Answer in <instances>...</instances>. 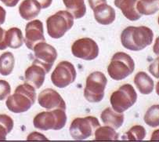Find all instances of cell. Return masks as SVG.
Masks as SVG:
<instances>
[{
    "instance_id": "6da1fadb",
    "label": "cell",
    "mask_w": 159,
    "mask_h": 142,
    "mask_svg": "<svg viewBox=\"0 0 159 142\" xmlns=\"http://www.w3.org/2000/svg\"><path fill=\"white\" fill-rule=\"evenodd\" d=\"M154 33L146 26H129L121 34V43L125 49L139 51L152 43Z\"/></svg>"
},
{
    "instance_id": "7a4b0ae2",
    "label": "cell",
    "mask_w": 159,
    "mask_h": 142,
    "mask_svg": "<svg viewBox=\"0 0 159 142\" xmlns=\"http://www.w3.org/2000/svg\"><path fill=\"white\" fill-rule=\"evenodd\" d=\"M36 100L35 88L25 83L16 88L14 94L9 96L6 105L13 113H23L28 111Z\"/></svg>"
},
{
    "instance_id": "3957f363",
    "label": "cell",
    "mask_w": 159,
    "mask_h": 142,
    "mask_svg": "<svg viewBox=\"0 0 159 142\" xmlns=\"http://www.w3.org/2000/svg\"><path fill=\"white\" fill-rule=\"evenodd\" d=\"M67 116L65 110L61 108L43 112L34 116L33 124L36 129L41 131H60L65 126Z\"/></svg>"
},
{
    "instance_id": "277c9868",
    "label": "cell",
    "mask_w": 159,
    "mask_h": 142,
    "mask_svg": "<svg viewBox=\"0 0 159 142\" xmlns=\"http://www.w3.org/2000/svg\"><path fill=\"white\" fill-rule=\"evenodd\" d=\"M135 63L126 53L118 52L113 55L107 68V72L114 80H122L134 71Z\"/></svg>"
},
{
    "instance_id": "5b68a950",
    "label": "cell",
    "mask_w": 159,
    "mask_h": 142,
    "mask_svg": "<svg viewBox=\"0 0 159 142\" xmlns=\"http://www.w3.org/2000/svg\"><path fill=\"white\" fill-rule=\"evenodd\" d=\"M74 25V17L68 11L60 10L46 20L48 35L53 39H60Z\"/></svg>"
},
{
    "instance_id": "8992f818",
    "label": "cell",
    "mask_w": 159,
    "mask_h": 142,
    "mask_svg": "<svg viewBox=\"0 0 159 142\" xmlns=\"http://www.w3.org/2000/svg\"><path fill=\"white\" fill-rule=\"evenodd\" d=\"M107 80L101 71H94L86 79L84 97L89 102L97 103L103 100Z\"/></svg>"
},
{
    "instance_id": "52a82bcc",
    "label": "cell",
    "mask_w": 159,
    "mask_h": 142,
    "mask_svg": "<svg viewBox=\"0 0 159 142\" xmlns=\"http://www.w3.org/2000/svg\"><path fill=\"white\" fill-rule=\"evenodd\" d=\"M137 100V94L130 84H124L111 95L110 101L115 112L123 113L134 105Z\"/></svg>"
},
{
    "instance_id": "ba28073f",
    "label": "cell",
    "mask_w": 159,
    "mask_h": 142,
    "mask_svg": "<svg viewBox=\"0 0 159 142\" xmlns=\"http://www.w3.org/2000/svg\"><path fill=\"white\" fill-rule=\"evenodd\" d=\"M99 126L100 124L97 117H79L72 121L69 131L70 136L75 140H85L91 137Z\"/></svg>"
},
{
    "instance_id": "9c48e42d",
    "label": "cell",
    "mask_w": 159,
    "mask_h": 142,
    "mask_svg": "<svg viewBox=\"0 0 159 142\" xmlns=\"http://www.w3.org/2000/svg\"><path fill=\"white\" fill-rule=\"evenodd\" d=\"M76 71L74 65L69 61H61L51 74L52 84L58 88H65L75 82Z\"/></svg>"
},
{
    "instance_id": "30bf717a",
    "label": "cell",
    "mask_w": 159,
    "mask_h": 142,
    "mask_svg": "<svg viewBox=\"0 0 159 142\" xmlns=\"http://www.w3.org/2000/svg\"><path fill=\"white\" fill-rule=\"evenodd\" d=\"M71 53L75 57L85 61H93L99 55V46L90 38H82L76 40L71 46Z\"/></svg>"
},
{
    "instance_id": "8fae6325",
    "label": "cell",
    "mask_w": 159,
    "mask_h": 142,
    "mask_svg": "<svg viewBox=\"0 0 159 142\" xmlns=\"http://www.w3.org/2000/svg\"><path fill=\"white\" fill-rule=\"evenodd\" d=\"M33 50L35 57L34 61L40 64L45 68L46 73H49L57 58L56 49L46 42H41L34 46Z\"/></svg>"
},
{
    "instance_id": "7c38bea8",
    "label": "cell",
    "mask_w": 159,
    "mask_h": 142,
    "mask_svg": "<svg viewBox=\"0 0 159 142\" xmlns=\"http://www.w3.org/2000/svg\"><path fill=\"white\" fill-rule=\"evenodd\" d=\"M25 45L29 50H33L34 46L41 42H46L43 24L39 20L31 21L25 27Z\"/></svg>"
},
{
    "instance_id": "4fadbf2b",
    "label": "cell",
    "mask_w": 159,
    "mask_h": 142,
    "mask_svg": "<svg viewBox=\"0 0 159 142\" xmlns=\"http://www.w3.org/2000/svg\"><path fill=\"white\" fill-rule=\"evenodd\" d=\"M39 104L47 110L61 108L66 110V104L61 94L53 89L47 88L42 91L38 98Z\"/></svg>"
},
{
    "instance_id": "5bb4252c",
    "label": "cell",
    "mask_w": 159,
    "mask_h": 142,
    "mask_svg": "<svg viewBox=\"0 0 159 142\" xmlns=\"http://www.w3.org/2000/svg\"><path fill=\"white\" fill-rule=\"evenodd\" d=\"M47 74L45 68L36 61H33V64L28 67L25 71V83L31 85L35 89H39L43 85Z\"/></svg>"
},
{
    "instance_id": "9a60e30c",
    "label": "cell",
    "mask_w": 159,
    "mask_h": 142,
    "mask_svg": "<svg viewBox=\"0 0 159 142\" xmlns=\"http://www.w3.org/2000/svg\"><path fill=\"white\" fill-rule=\"evenodd\" d=\"M95 20L99 24L103 25H108L113 23L115 20V10L113 7L103 3L93 9Z\"/></svg>"
},
{
    "instance_id": "2e32d148",
    "label": "cell",
    "mask_w": 159,
    "mask_h": 142,
    "mask_svg": "<svg viewBox=\"0 0 159 142\" xmlns=\"http://www.w3.org/2000/svg\"><path fill=\"white\" fill-rule=\"evenodd\" d=\"M137 0H115V5L120 9L123 15L128 20L135 21L139 20L142 15L136 10Z\"/></svg>"
},
{
    "instance_id": "e0dca14e",
    "label": "cell",
    "mask_w": 159,
    "mask_h": 142,
    "mask_svg": "<svg viewBox=\"0 0 159 142\" xmlns=\"http://www.w3.org/2000/svg\"><path fill=\"white\" fill-rule=\"evenodd\" d=\"M100 118L105 126H109L115 130L119 129L124 122V115L117 112L111 108H105L102 112Z\"/></svg>"
},
{
    "instance_id": "ac0fdd59",
    "label": "cell",
    "mask_w": 159,
    "mask_h": 142,
    "mask_svg": "<svg viewBox=\"0 0 159 142\" xmlns=\"http://www.w3.org/2000/svg\"><path fill=\"white\" fill-rule=\"evenodd\" d=\"M41 7L36 0H24L19 7L20 17L26 21L32 20L39 16Z\"/></svg>"
},
{
    "instance_id": "d6986e66",
    "label": "cell",
    "mask_w": 159,
    "mask_h": 142,
    "mask_svg": "<svg viewBox=\"0 0 159 142\" xmlns=\"http://www.w3.org/2000/svg\"><path fill=\"white\" fill-rule=\"evenodd\" d=\"M134 83L142 94H150L154 89V81L144 71H139L135 76Z\"/></svg>"
},
{
    "instance_id": "ffe728a7",
    "label": "cell",
    "mask_w": 159,
    "mask_h": 142,
    "mask_svg": "<svg viewBox=\"0 0 159 142\" xmlns=\"http://www.w3.org/2000/svg\"><path fill=\"white\" fill-rule=\"evenodd\" d=\"M6 44L11 49H18L24 43V37L20 28H11L6 31Z\"/></svg>"
},
{
    "instance_id": "44dd1931",
    "label": "cell",
    "mask_w": 159,
    "mask_h": 142,
    "mask_svg": "<svg viewBox=\"0 0 159 142\" xmlns=\"http://www.w3.org/2000/svg\"><path fill=\"white\" fill-rule=\"evenodd\" d=\"M85 0H63L67 11L72 14L75 19H80L85 16L86 13V7Z\"/></svg>"
},
{
    "instance_id": "7402d4cb",
    "label": "cell",
    "mask_w": 159,
    "mask_h": 142,
    "mask_svg": "<svg viewBox=\"0 0 159 142\" xmlns=\"http://www.w3.org/2000/svg\"><path fill=\"white\" fill-rule=\"evenodd\" d=\"M136 10L141 15L154 14L159 10V0H139Z\"/></svg>"
},
{
    "instance_id": "603a6c76",
    "label": "cell",
    "mask_w": 159,
    "mask_h": 142,
    "mask_svg": "<svg viewBox=\"0 0 159 142\" xmlns=\"http://www.w3.org/2000/svg\"><path fill=\"white\" fill-rule=\"evenodd\" d=\"M15 65L14 56L10 52H5L0 56V74L9 76L13 71Z\"/></svg>"
},
{
    "instance_id": "cb8c5ba5",
    "label": "cell",
    "mask_w": 159,
    "mask_h": 142,
    "mask_svg": "<svg viewBox=\"0 0 159 142\" xmlns=\"http://www.w3.org/2000/svg\"><path fill=\"white\" fill-rule=\"evenodd\" d=\"M94 136L95 140H117L119 137L115 130L109 126H99L96 130Z\"/></svg>"
},
{
    "instance_id": "d4e9b609",
    "label": "cell",
    "mask_w": 159,
    "mask_h": 142,
    "mask_svg": "<svg viewBox=\"0 0 159 142\" xmlns=\"http://www.w3.org/2000/svg\"><path fill=\"white\" fill-rule=\"evenodd\" d=\"M146 130L139 125L133 126L121 137L122 140H142L146 137Z\"/></svg>"
},
{
    "instance_id": "484cf974",
    "label": "cell",
    "mask_w": 159,
    "mask_h": 142,
    "mask_svg": "<svg viewBox=\"0 0 159 142\" xmlns=\"http://www.w3.org/2000/svg\"><path fill=\"white\" fill-rule=\"evenodd\" d=\"M13 119L6 114H0V140H7V134H10L13 128Z\"/></svg>"
},
{
    "instance_id": "4316f807",
    "label": "cell",
    "mask_w": 159,
    "mask_h": 142,
    "mask_svg": "<svg viewBox=\"0 0 159 142\" xmlns=\"http://www.w3.org/2000/svg\"><path fill=\"white\" fill-rule=\"evenodd\" d=\"M144 122L151 127H157L159 126V104H154L150 107L144 115Z\"/></svg>"
},
{
    "instance_id": "83f0119b",
    "label": "cell",
    "mask_w": 159,
    "mask_h": 142,
    "mask_svg": "<svg viewBox=\"0 0 159 142\" xmlns=\"http://www.w3.org/2000/svg\"><path fill=\"white\" fill-rule=\"evenodd\" d=\"M11 92V87L6 80H0V101L7 99Z\"/></svg>"
},
{
    "instance_id": "f1b7e54d",
    "label": "cell",
    "mask_w": 159,
    "mask_h": 142,
    "mask_svg": "<svg viewBox=\"0 0 159 142\" xmlns=\"http://www.w3.org/2000/svg\"><path fill=\"white\" fill-rule=\"evenodd\" d=\"M148 71L156 79H159V57L156 58L148 68Z\"/></svg>"
},
{
    "instance_id": "f546056e",
    "label": "cell",
    "mask_w": 159,
    "mask_h": 142,
    "mask_svg": "<svg viewBox=\"0 0 159 142\" xmlns=\"http://www.w3.org/2000/svg\"><path fill=\"white\" fill-rule=\"evenodd\" d=\"M6 31L3 28H0V50H3L7 49V46L6 44Z\"/></svg>"
},
{
    "instance_id": "4dcf8cb0",
    "label": "cell",
    "mask_w": 159,
    "mask_h": 142,
    "mask_svg": "<svg viewBox=\"0 0 159 142\" xmlns=\"http://www.w3.org/2000/svg\"><path fill=\"white\" fill-rule=\"evenodd\" d=\"M28 140H48V139L45 137L44 135H43L42 134H39V133H37V132H34V133H31V134H29L27 138Z\"/></svg>"
},
{
    "instance_id": "1f68e13d",
    "label": "cell",
    "mask_w": 159,
    "mask_h": 142,
    "mask_svg": "<svg viewBox=\"0 0 159 142\" xmlns=\"http://www.w3.org/2000/svg\"><path fill=\"white\" fill-rule=\"evenodd\" d=\"M88 1H89V4L92 10L101 4L107 3V0H88Z\"/></svg>"
},
{
    "instance_id": "d6a6232c",
    "label": "cell",
    "mask_w": 159,
    "mask_h": 142,
    "mask_svg": "<svg viewBox=\"0 0 159 142\" xmlns=\"http://www.w3.org/2000/svg\"><path fill=\"white\" fill-rule=\"evenodd\" d=\"M36 1L39 3L40 7L43 9H46L50 7L52 2V0H36Z\"/></svg>"
},
{
    "instance_id": "836d02e7",
    "label": "cell",
    "mask_w": 159,
    "mask_h": 142,
    "mask_svg": "<svg viewBox=\"0 0 159 142\" xmlns=\"http://www.w3.org/2000/svg\"><path fill=\"white\" fill-rule=\"evenodd\" d=\"M3 4H5L7 7H13L18 3L20 0H0Z\"/></svg>"
},
{
    "instance_id": "e575fe53",
    "label": "cell",
    "mask_w": 159,
    "mask_h": 142,
    "mask_svg": "<svg viewBox=\"0 0 159 142\" xmlns=\"http://www.w3.org/2000/svg\"><path fill=\"white\" fill-rule=\"evenodd\" d=\"M6 15H7V12H6L5 9L0 6V25L4 24L5 22Z\"/></svg>"
},
{
    "instance_id": "d590c367",
    "label": "cell",
    "mask_w": 159,
    "mask_h": 142,
    "mask_svg": "<svg viewBox=\"0 0 159 142\" xmlns=\"http://www.w3.org/2000/svg\"><path fill=\"white\" fill-rule=\"evenodd\" d=\"M153 51L155 54L159 56V36L156 39L155 43H154V46H153Z\"/></svg>"
},
{
    "instance_id": "8d00e7d4",
    "label": "cell",
    "mask_w": 159,
    "mask_h": 142,
    "mask_svg": "<svg viewBox=\"0 0 159 142\" xmlns=\"http://www.w3.org/2000/svg\"><path fill=\"white\" fill-rule=\"evenodd\" d=\"M151 140H159V129L156 130L153 132Z\"/></svg>"
},
{
    "instance_id": "74e56055",
    "label": "cell",
    "mask_w": 159,
    "mask_h": 142,
    "mask_svg": "<svg viewBox=\"0 0 159 142\" xmlns=\"http://www.w3.org/2000/svg\"><path fill=\"white\" fill-rule=\"evenodd\" d=\"M156 93H157V94L159 96V82H157V86H156Z\"/></svg>"
},
{
    "instance_id": "f35d334b",
    "label": "cell",
    "mask_w": 159,
    "mask_h": 142,
    "mask_svg": "<svg viewBox=\"0 0 159 142\" xmlns=\"http://www.w3.org/2000/svg\"><path fill=\"white\" fill-rule=\"evenodd\" d=\"M158 25H159V17H158Z\"/></svg>"
}]
</instances>
